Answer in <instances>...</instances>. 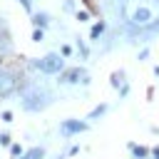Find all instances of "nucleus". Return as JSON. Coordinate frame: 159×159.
I'll return each mask as SVG.
<instances>
[{
    "label": "nucleus",
    "mask_w": 159,
    "mask_h": 159,
    "mask_svg": "<svg viewBox=\"0 0 159 159\" xmlns=\"http://www.w3.org/2000/svg\"><path fill=\"white\" fill-rule=\"evenodd\" d=\"M114 12L129 32H157L159 30V0H117Z\"/></svg>",
    "instance_id": "obj_1"
},
{
    "label": "nucleus",
    "mask_w": 159,
    "mask_h": 159,
    "mask_svg": "<svg viewBox=\"0 0 159 159\" xmlns=\"http://www.w3.org/2000/svg\"><path fill=\"white\" fill-rule=\"evenodd\" d=\"M20 102H22V109H27V112H40V109H45V107L52 102V92H50L45 84L27 82V84L20 89Z\"/></svg>",
    "instance_id": "obj_2"
},
{
    "label": "nucleus",
    "mask_w": 159,
    "mask_h": 159,
    "mask_svg": "<svg viewBox=\"0 0 159 159\" xmlns=\"http://www.w3.org/2000/svg\"><path fill=\"white\" fill-rule=\"evenodd\" d=\"M65 55H57V52H50V55H45V57H40V60H35L32 65L40 70V72H45V75H57V72H62V67H65V60H62Z\"/></svg>",
    "instance_id": "obj_3"
},
{
    "label": "nucleus",
    "mask_w": 159,
    "mask_h": 159,
    "mask_svg": "<svg viewBox=\"0 0 159 159\" xmlns=\"http://www.w3.org/2000/svg\"><path fill=\"white\" fill-rule=\"evenodd\" d=\"M17 89V75L12 70H0V99L10 97Z\"/></svg>",
    "instance_id": "obj_4"
},
{
    "label": "nucleus",
    "mask_w": 159,
    "mask_h": 159,
    "mask_svg": "<svg viewBox=\"0 0 159 159\" xmlns=\"http://www.w3.org/2000/svg\"><path fill=\"white\" fill-rule=\"evenodd\" d=\"M84 129H87V124L80 122V119H67V122H62V127H60V132H62L65 137H70V134H80V132H84Z\"/></svg>",
    "instance_id": "obj_5"
},
{
    "label": "nucleus",
    "mask_w": 159,
    "mask_h": 159,
    "mask_svg": "<svg viewBox=\"0 0 159 159\" xmlns=\"http://www.w3.org/2000/svg\"><path fill=\"white\" fill-rule=\"evenodd\" d=\"M80 77H87L84 75V70L82 67H72V70H67L65 75H62V84H75V82H84V80H80Z\"/></svg>",
    "instance_id": "obj_6"
},
{
    "label": "nucleus",
    "mask_w": 159,
    "mask_h": 159,
    "mask_svg": "<svg viewBox=\"0 0 159 159\" xmlns=\"http://www.w3.org/2000/svg\"><path fill=\"white\" fill-rule=\"evenodd\" d=\"M45 157V152H42V147H35V149H30V152H25L20 159H42Z\"/></svg>",
    "instance_id": "obj_7"
},
{
    "label": "nucleus",
    "mask_w": 159,
    "mask_h": 159,
    "mask_svg": "<svg viewBox=\"0 0 159 159\" xmlns=\"http://www.w3.org/2000/svg\"><path fill=\"white\" fill-rule=\"evenodd\" d=\"M32 22H35V25H37V27H45V25H47V15H45V12H37V15H35V20H32Z\"/></svg>",
    "instance_id": "obj_8"
},
{
    "label": "nucleus",
    "mask_w": 159,
    "mask_h": 159,
    "mask_svg": "<svg viewBox=\"0 0 159 159\" xmlns=\"http://www.w3.org/2000/svg\"><path fill=\"white\" fill-rule=\"evenodd\" d=\"M102 30H104V22H99V25H94V27H92V40H97V37L102 35Z\"/></svg>",
    "instance_id": "obj_9"
},
{
    "label": "nucleus",
    "mask_w": 159,
    "mask_h": 159,
    "mask_svg": "<svg viewBox=\"0 0 159 159\" xmlns=\"http://www.w3.org/2000/svg\"><path fill=\"white\" fill-rule=\"evenodd\" d=\"M122 77H124V72H114V75H112V84L119 87V84H122Z\"/></svg>",
    "instance_id": "obj_10"
},
{
    "label": "nucleus",
    "mask_w": 159,
    "mask_h": 159,
    "mask_svg": "<svg viewBox=\"0 0 159 159\" xmlns=\"http://www.w3.org/2000/svg\"><path fill=\"white\" fill-rule=\"evenodd\" d=\"M104 109H107V107H104V104H99V107H97V109H94V112L89 114V119H94V117H99V114H102Z\"/></svg>",
    "instance_id": "obj_11"
},
{
    "label": "nucleus",
    "mask_w": 159,
    "mask_h": 159,
    "mask_svg": "<svg viewBox=\"0 0 159 159\" xmlns=\"http://www.w3.org/2000/svg\"><path fill=\"white\" fill-rule=\"evenodd\" d=\"M132 152H134V157H147V149H142V147H132Z\"/></svg>",
    "instance_id": "obj_12"
},
{
    "label": "nucleus",
    "mask_w": 159,
    "mask_h": 159,
    "mask_svg": "<svg viewBox=\"0 0 159 159\" xmlns=\"http://www.w3.org/2000/svg\"><path fill=\"white\" fill-rule=\"evenodd\" d=\"M32 40H35V42H40V40H42V30H40V27L32 32Z\"/></svg>",
    "instance_id": "obj_13"
},
{
    "label": "nucleus",
    "mask_w": 159,
    "mask_h": 159,
    "mask_svg": "<svg viewBox=\"0 0 159 159\" xmlns=\"http://www.w3.org/2000/svg\"><path fill=\"white\" fill-rule=\"evenodd\" d=\"M2 122H12V114L10 112H2Z\"/></svg>",
    "instance_id": "obj_14"
},
{
    "label": "nucleus",
    "mask_w": 159,
    "mask_h": 159,
    "mask_svg": "<svg viewBox=\"0 0 159 159\" xmlns=\"http://www.w3.org/2000/svg\"><path fill=\"white\" fill-rule=\"evenodd\" d=\"M12 154H15V157H20V154H22V149H20V144H15V147H12Z\"/></svg>",
    "instance_id": "obj_15"
},
{
    "label": "nucleus",
    "mask_w": 159,
    "mask_h": 159,
    "mask_svg": "<svg viewBox=\"0 0 159 159\" xmlns=\"http://www.w3.org/2000/svg\"><path fill=\"white\" fill-rule=\"evenodd\" d=\"M0 144H10V137L7 134H0Z\"/></svg>",
    "instance_id": "obj_16"
},
{
    "label": "nucleus",
    "mask_w": 159,
    "mask_h": 159,
    "mask_svg": "<svg viewBox=\"0 0 159 159\" xmlns=\"http://www.w3.org/2000/svg\"><path fill=\"white\" fill-rule=\"evenodd\" d=\"M152 157H154V159H159V147H157V149H152Z\"/></svg>",
    "instance_id": "obj_17"
},
{
    "label": "nucleus",
    "mask_w": 159,
    "mask_h": 159,
    "mask_svg": "<svg viewBox=\"0 0 159 159\" xmlns=\"http://www.w3.org/2000/svg\"><path fill=\"white\" fill-rule=\"evenodd\" d=\"M20 2H22V5H25V7L30 10V0H20Z\"/></svg>",
    "instance_id": "obj_18"
}]
</instances>
